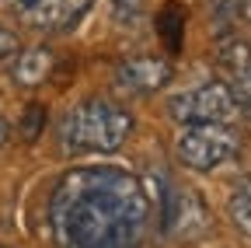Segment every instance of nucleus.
Returning <instances> with one entry per match:
<instances>
[{"label":"nucleus","mask_w":251,"mask_h":248,"mask_svg":"<svg viewBox=\"0 0 251 248\" xmlns=\"http://www.w3.org/2000/svg\"><path fill=\"white\" fill-rule=\"evenodd\" d=\"M147 224V189L122 168L87 165L52 185L49 231L59 248H140Z\"/></svg>","instance_id":"obj_1"},{"label":"nucleus","mask_w":251,"mask_h":248,"mask_svg":"<svg viewBox=\"0 0 251 248\" xmlns=\"http://www.w3.org/2000/svg\"><path fill=\"white\" fill-rule=\"evenodd\" d=\"M133 133V115L112 98H84L59 122L67 154H115Z\"/></svg>","instance_id":"obj_2"},{"label":"nucleus","mask_w":251,"mask_h":248,"mask_svg":"<svg viewBox=\"0 0 251 248\" xmlns=\"http://www.w3.org/2000/svg\"><path fill=\"white\" fill-rule=\"evenodd\" d=\"M237 150L241 133L234 130V122H196L178 137V161L192 171H213L227 165Z\"/></svg>","instance_id":"obj_3"},{"label":"nucleus","mask_w":251,"mask_h":248,"mask_svg":"<svg viewBox=\"0 0 251 248\" xmlns=\"http://www.w3.org/2000/svg\"><path fill=\"white\" fill-rule=\"evenodd\" d=\"M244 102L227 81H209L196 91L175 95L168 102V112L178 126H196V122H234L241 115Z\"/></svg>","instance_id":"obj_4"},{"label":"nucleus","mask_w":251,"mask_h":248,"mask_svg":"<svg viewBox=\"0 0 251 248\" xmlns=\"http://www.w3.org/2000/svg\"><path fill=\"white\" fill-rule=\"evenodd\" d=\"M18 18L39 32H67L74 28L94 0H11Z\"/></svg>","instance_id":"obj_5"},{"label":"nucleus","mask_w":251,"mask_h":248,"mask_svg":"<svg viewBox=\"0 0 251 248\" xmlns=\"http://www.w3.org/2000/svg\"><path fill=\"white\" fill-rule=\"evenodd\" d=\"M206 227H209V213H206L202 196L188 193V189H175L164 199V231L168 234L188 241V238H199Z\"/></svg>","instance_id":"obj_6"},{"label":"nucleus","mask_w":251,"mask_h":248,"mask_svg":"<svg viewBox=\"0 0 251 248\" xmlns=\"http://www.w3.org/2000/svg\"><path fill=\"white\" fill-rule=\"evenodd\" d=\"M171 77L175 70L164 56H133V59H122L115 70L119 87L133 91V95H157L161 87L171 84Z\"/></svg>","instance_id":"obj_7"},{"label":"nucleus","mask_w":251,"mask_h":248,"mask_svg":"<svg viewBox=\"0 0 251 248\" xmlns=\"http://www.w3.org/2000/svg\"><path fill=\"white\" fill-rule=\"evenodd\" d=\"M216 63L227 70V84L237 91V98H251V42L241 35H224L216 42Z\"/></svg>","instance_id":"obj_8"},{"label":"nucleus","mask_w":251,"mask_h":248,"mask_svg":"<svg viewBox=\"0 0 251 248\" xmlns=\"http://www.w3.org/2000/svg\"><path fill=\"white\" fill-rule=\"evenodd\" d=\"M52 67H56L52 49H46V46L18 49V59H14V67H11V77L21 87H39V84H46L52 77Z\"/></svg>","instance_id":"obj_9"},{"label":"nucleus","mask_w":251,"mask_h":248,"mask_svg":"<svg viewBox=\"0 0 251 248\" xmlns=\"http://www.w3.org/2000/svg\"><path fill=\"white\" fill-rule=\"evenodd\" d=\"M157 35L168 46V53H178L185 42V7L181 4H164L157 14Z\"/></svg>","instance_id":"obj_10"},{"label":"nucleus","mask_w":251,"mask_h":248,"mask_svg":"<svg viewBox=\"0 0 251 248\" xmlns=\"http://www.w3.org/2000/svg\"><path fill=\"white\" fill-rule=\"evenodd\" d=\"M227 213H230L234 227H237L244 238H251V178H241L234 189H230V196H227Z\"/></svg>","instance_id":"obj_11"},{"label":"nucleus","mask_w":251,"mask_h":248,"mask_svg":"<svg viewBox=\"0 0 251 248\" xmlns=\"http://www.w3.org/2000/svg\"><path fill=\"white\" fill-rule=\"evenodd\" d=\"M42 130H46V109H42V105H28L25 115H21V126H18L21 140H25V143H35V140L42 137Z\"/></svg>","instance_id":"obj_12"},{"label":"nucleus","mask_w":251,"mask_h":248,"mask_svg":"<svg viewBox=\"0 0 251 248\" xmlns=\"http://www.w3.org/2000/svg\"><path fill=\"white\" fill-rule=\"evenodd\" d=\"M143 4L147 0H108V11H112V21L115 25H136L143 18Z\"/></svg>","instance_id":"obj_13"},{"label":"nucleus","mask_w":251,"mask_h":248,"mask_svg":"<svg viewBox=\"0 0 251 248\" xmlns=\"http://www.w3.org/2000/svg\"><path fill=\"white\" fill-rule=\"evenodd\" d=\"M18 49H21L18 35L7 32V28H0V63H4V59H11V56H18Z\"/></svg>","instance_id":"obj_14"},{"label":"nucleus","mask_w":251,"mask_h":248,"mask_svg":"<svg viewBox=\"0 0 251 248\" xmlns=\"http://www.w3.org/2000/svg\"><path fill=\"white\" fill-rule=\"evenodd\" d=\"M7 140H11V126H7V119L0 115V147H4Z\"/></svg>","instance_id":"obj_15"},{"label":"nucleus","mask_w":251,"mask_h":248,"mask_svg":"<svg viewBox=\"0 0 251 248\" xmlns=\"http://www.w3.org/2000/svg\"><path fill=\"white\" fill-rule=\"evenodd\" d=\"M237 14H241L244 21H251V0H237Z\"/></svg>","instance_id":"obj_16"},{"label":"nucleus","mask_w":251,"mask_h":248,"mask_svg":"<svg viewBox=\"0 0 251 248\" xmlns=\"http://www.w3.org/2000/svg\"><path fill=\"white\" fill-rule=\"evenodd\" d=\"M0 248H4V245H0Z\"/></svg>","instance_id":"obj_17"}]
</instances>
